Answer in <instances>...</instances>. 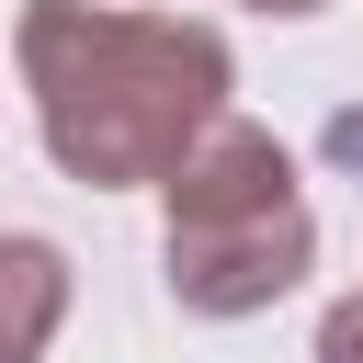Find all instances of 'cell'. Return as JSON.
I'll return each instance as SVG.
<instances>
[{
	"instance_id": "cell-1",
	"label": "cell",
	"mask_w": 363,
	"mask_h": 363,
	"mask_svg": "<svg viewBox=\"0 0 363 363\" xmlns=\"http://www.w3.org/2000/svg\"><path fill=\"white\" fill-rule=\"evenodd\" d=\"M11 68L34 91V136L68 182L136 193L159 182L238 91L227 34L193 11H125V0H23Z\"/></svg>"
},
{
	"instance_id": "cell-2",
	"label": "cell",
	"mask_w": 363,
	"mask_h": 363,
	"mask_svg": "<svg viewBox=\"0 0 363 363\" xmlns=\"http://www.w3.org/2000/svg\"><path fill=\"white\" fill-rule=\"evenodd\" d=\"M170 238H159V272L193 318H261L272 295L306 284L318 261V216H306V182H295V147L272 125H238L216 113L170 170Z\"/></svg>"
},
{
	"instance_id": "cell-3",
	"label": "cell",
	"mask_w": 363,
	"mask_h": 363,
	"mask_svg": "<svg viewBox=\"0 0 363 363\" xmlns=\"http://www.w3.org/2000/svg\"><path fill=\"white\" fill-rule=\"evenodd\" d=\"M68 329V250L34 227H0V363H45Z\"/></svg>"
},
{
	"instance_id": "cell-4",
	"label": "cell",
	"mask_w": 363,
	"mask_h": 363,
	"mask_svg": "<svg viewBox=\"0 0 363 363\" xmlns=\"http://www.w3.org/2000/svg\"><path fill=\"white\" fill-rule=\"evenodd\" d=\"M318 363H363V295H340L318 318Z\"/></svg>"
},
{
	"instance_id": "cell-5",
	"label": "cell",
	"mask_w": 363,
	"mask_h": 363,
	"mask_svg": "<svg viewBox=\"0 0 363 363\" xmlns=\"http://www.w3.org/2000/svg\"><path fill=\"white\" fill-rule=\"evenodd\" d=\"M250 11H284V23H306V11H329V0H250Z\"/></svg>"
}]
</instances>
